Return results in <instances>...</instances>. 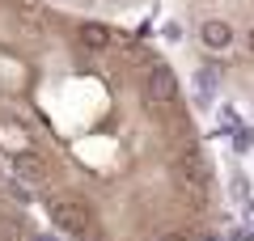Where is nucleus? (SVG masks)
<instances>
[{
	"label": "nucleus",
	"mask_w": 254,
	"mask_h": 241,
	"mask_svg": "<svg viewBox=\"0 0 254 241\" xmlns=\"http://www.w3.org/2000/svg\"><path fill=\"white\" fill-rule=\"evenodd\" d=\"M0 241H26V224H21L17 216L0 212Z\"/></svg>",
	"instance_id": "7"
},
{
	"label": "nucleus",
	"mask_w": 254,
	"mask_h": 241,
	"mask_svg": "<svg viewBox=\"0 0 254 241\" xmlns=\"http://www.w3.org/2000/svg\"><path fill=\"white\" fill-rule=\"evenodd\" d=\"M0 182H4V174H0Z\"/></svg>",
	"instance_id": "16"
},
{
	"label": "nucleus",
	"mask_w": 254,
	"mask_h": 241,
	"mask_svg": "<svg viewBox=\"0 0 254 241\" xmlns=\"http://www.w3.org/2000/svg\"><path fill=\"white\" fill-rule=\"evenodd\" d=\"M47 216H51V224L60 233H68V237H93V207L85 203V199L76 195H60V199H47Z\"/></svg>",
	"instance_id": "1"
},
{
	"label": "nucleus",
	"mask_w": 254,
	"mask_h": 241,
	"mask_svg": "<svg viewBox=\"0 0 254 241\" xmlns=\"http://www.w3.org/2000/svg\"><path fill=\"white\" fill-rule=\"evenodd\" d=\"M81 241H98V233H93V237H81Z\"/></svg>",
	"instance_id": "13"
},
{
	"label": "nucleus",
	"mask_w": 254,
	"mask_h": 241,
	"mask_svg": "<svg viewBox=\"0 0 254 241\" xmlns=\"http://www.w3.org/2000/svg\"><path fill=\"white\" fill-rule=\"evenodd\" d=\"M250 220H254V203H250Z\"/></svg>",
	"instance_id": "14"
},
{
	"label": "nucleus",
	"mask_w": 254,
	"mask_h": 241,
	"mask_svg": "<svg viewBox=\"0 0 254 241\" xmlns=\"http://www.w3.org/2000/svg\"><path fill=\"white\" fill-rule=\"evenodd\" d=\"M76 38H81L85 51H106V47H110V30L98 26V21H85V26L76 30Z\"/></svg>",
	"instance_id": "6"
},
{
	"label": "nucleus",
	"mask_w": 254,
	"mask_h": 241,
	"mask_svg": "<svg viewBox=\"0 0 254 241\" xmlns=\"http://www.w3.org/2000/svg\"><path fill=\"white\" fill-rule=\"evenodd\" d=\"M199 38H203L208 51H225V47L233 43V26L220 21V17H212V21H203V26H199Z\"/></svg>",
	"instance_id": "5"
},
{
	"label": "nucleus",
	"mask_w": 254,
	"mask_h": 241,
	"mask_svg": "<svg viewBox=\"0 0 254 241\" xmlns=\"http://www.w3.org/2000/svg\"><path fill=\"white\" fill-rule=\"evenodd\" d=\"M13 178L26 186V182H47V161L38 157L34 148H21L13 152Z\"/></svg>",
	"instance_id": "4"
},
{
	"label": "nucleus",
	"mask_w": 254,
	"mask_h": 241,
	"mask_svg": "<svg viewBox=\"0 0 254 241\" xmlns=\"http://www.w3.org/2000/svg\"><path fill=\"white\" fill-rule=\"evenodd\" d=\"M38 241H55V237H38Z\"/></svg>",
	"instance_id": "15"
},
{
	"label": "nucleus",
	"mask_w": 254,
	"mask_h": 241,
	"mask_svg": "<svg viewBox=\"0 0 254 241\" xmlns=\"http://www.w3.org/2000/svg\"><path fill=\"white\" fill-rule=\"evenodd\" d=\"M140 93H144L148 106H170V102L178 98V76H174V68L170 63H153V68L144 72Z\"/></svg>",
	"instance_id": "2"
},
{
	"label": "nucleus",
	"mask_w": 254,
	"mask_h": 241,
	"mask_svg": "<svg viewBox=\"0 0 254 241\" xmlns=\"http://www.w3.org/2000/svg\"><path fill=\"white\" fill-rule=\"evenodd\" d=\"M13 21H17V34H26L30 43H34V38L47 30V9H43V4H34V0H17Z\"/></svg>",
	"instance_id": "3"
},
{
	"label": "nucleus",
	"mask_w": 254,
	"mask_h": 241,
	"mask_svg": "<svg viewBox=\"0 0 254 241\" xmlns=\"http://www.w3.org/2000/svg\"><path fill=\"white\" fill-rule=\"evenodd\" d=\"M246 47H250V55H254V26H250V34H246Z\"/></svg>",
	"instance_id": "12"
},
{
	"label": "nucleus",
	"mask_w": 254,
	"mask_h": 241,
	"mask_svg": "<svg viewBox=\"0 0 254 241\" xmlns=\"http://www.w3.org/2000/svg\"><path fill=\"white\" fill-rule=\"evenodd\" d=\"M0 190H4V199H9V203H17V207H21V203H30V190L21 186L17 178H4V182H0Z\"/></svg>",
	"instance_id": "9"
},
{
	"label": "nucleus",
	"mask_w": 254,
	"mask_h": 241,
	"mask_svg": "<svg viewBox=\"0 0 254 241\" xmlns=\"http://www.w3.org/2000/svg\"><path fill=\"white\" fill-rule=\"evenodd\" d=\"M216 85H220V80H216V72H212V68L195 72V98H199V102H212V93H216Z\"/></svg>",
	"instance_id": "8"
},
{
	"label": "nucleus",
	"mask_w": 254,
	"mask_h": 241,
	"mask_svg": "<svg viewBox=\"0 0 254 241\" xmlns=\"http://www.w3.org/2000/svg\"><path fill=\"white\" fill-rule=\"evenodd\" d=\"M250 144H254V135H250V131H237V148L246 152V148H250Z\"/></svg>",
	"instance_id": "10"
},
{
	"label": "nucleus",
	"mask_w": 254,
	"mask_h": 241,
	"mask_svg": "<svg viewBox=\"0 0 254 241\" xmlns=\"http://www.w3.org/2000/svg\"><path fill=\"white\" fill-rule=\"evenodd\" d=\"M157 241H190V237H187V233H161Z\"/></svg>",
	"instance_id": "11"
}]
</instances>
